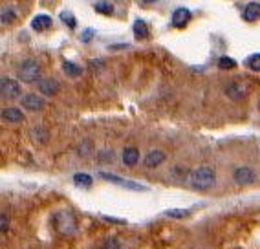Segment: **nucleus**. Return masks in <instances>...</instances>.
<instances>
[{
	"mask_svg": "<svg viewBox=\"0 0 260 249\" xmlns=\"http://www.w3.org/2000/svg\"><path fill=\"white\" fill-rule=\"evenodd\" d=\"M247 66H249V70H253V72H260V53L251 55L249 59H247Z\"/></svg>",
	"mask_w": 260,
	"mask_h": 249,
	"instance_id": "nucleus-22",
	"label": "nucleus"
},
{
	"mask_svg": "<svg viewBox=\"0 0 260 249\" xmlns=\"http://www.w3.org/2000/svg\"><path fill=\"white\" fill-rule=\"evenodd\" d=\"M74 183L79 185V187H90V185H92V176L84 174V172H79V174L74 176Z\"/></svg>",
	"mask_w": 260,
	"mask_h": 249,
	"instance_id": "nucleus-19",
	"label": "nucleus"
},
{
	"mask_svg": "<svg viewBox=\"0 0 260 249\" xmlns=\"http://www.w3.org/2000/svg\"><path fill=\"white\" fill-rule=\"evenodd\" d=\"M138 162H140V150L136 147H126L123 150V163L128 167H134Z\"/></svg>",
	"mask_w": 260,
	"mask_h": 249,
	"instance_id": "nucleus-14",
	"label": "nucleus"
},
{
	"mask_svg": "<svg viewBox=\"0 0 260 249\" xmlns=\"http://www.w3.org/2000/svg\"><path fill=\"white\" fill-rule=\"evenodd\" d=\"M103 249H121L119 240H116V238L105 240V244H103Z\"/></svg>",
	"mask_w": 260,
	"mask_h": 249,
	"instance_id": "nucleus-24",
	"label": "nucleus"
},
{
	"mask_svg": "<svg viewBox=\"0 0 260 249\" xmlns=\"http://www.w3.org/2000/svg\"><path fill=\"white\" fill-rule=\"evenodd\" d=\"M165 158L167 156H165V152H161V150H150V152L145 156L143 165L147 167V169H156V167L165 162Z\"/></svg>",
	"mask_w": 260,
	"mask_h": 249,
	"instance_id": "nucleus-10",
	"label": "nucleus"
},
{
	"mask_svg": "<svg viewBox=\"0 0 260 249\" xmlns=\"http://www.w3.org/2000/svg\"><path fill=\"white\" fill-rule=\"evenodd\" d=\"M15 17H17V13H15L13 10H2V26H6V24H11L15 20Z\"/></svg>",
	"mask_w": 260,
	"mask_h": 249,
	"instance_id": "nucleus-23",
	"label": "nucleus"
},
{
	"mask_svg": "<svg viewBox=\"0 0 260 249\" xmlns=\"http://www.w3.org/2000/svg\"><path fill=\"white\" fill-rule=\"evenodd\" d=\"M190 20V11L187 8H178L174 13H172V26L178 29L185 28Z\"/></svg>",
	"mask_w": 260,
	"mask_h": 249,
	"instance_id": "nucleus-8",
	"label": "nucleus"
},
{
	"mask_svg": "<svg viewBox=\"0 0 260 249\" xmlns=\"http://www.w3.org/2000/svg\"><path fill=\"white\" fill-rule=\"evenodd\" d=\"M8 227H10V218H8V214H6V212H2V214H0V231H2V233H6V231H8Z\"/></svg>",
	"mask_w": 260,
	"mask_h": 249,
	"instance_id": "nucleus-25",
	"label": "nucleus"
},
{
	"mask_svg": "<svg viewBox=\"0 0 260 249\" xmlns=\"http://www.w3.org/2000/svg\"><path fill=\"white\" fill-rule=\"evenodd\" d=\"M20 84L10 77H2L0 81V94H2V99H19L20 97Z\"/></svg>",
	"mask_w": 260,
	"mask_h": 249,
	"instance_id": "nucleus-4",
	"label": "nucleus"
},
{
	"mask_svg": "<svg viewBox=\"0 0 260 249\" xmlns=\"http://www.w3.org/2000/svg\"><path fill=\"white\" fill-rule=\"evenodd\" d=\"M62 70H64V74L70 75V77H79L81 72H83L79 66L74 65V63H70V60H64V63H62Z\"/></svg>",
	"mask_w": 260,
	"mask_h": 249,
	"instance_id": "nucleus-17",
	"label": "nucleus"
},
{
	"mask_svg": "<svg viewBox=\"0 0 260 249\" xmlns=\"http://www.w3.org/2000/svg\"><path fill=\"white\" fill-rule=\"evenodd\" d=\"M2 119L8 121V123H22L24 114L19 108H4L2 110Z\"/></svg>",
	"mask_w": 260,
	"mask_h": 249,
	"instance_id": "nucleus-13",
	"label": "nucleus"
},
{
	"mask_svg": "<svg viewBox=\"0 0 260 249\" xmlns=\"http://www.w3.org/2000/svg\"><path fill=\"white\" fill-rule=\"evenodd\" d=\"M22 106L26 108V110L39 112L44 108V99H42L41 96H35V94H28V96H24Z\"/></svg>",
	"mask_w": 260,
	"mask_h": 249,
	"instance_id": "nucleus-9",
	"label": "nucleus"
},
{
	"mask_svg": "<svg viewBox=\"0 0 260 249\" xmlns=\"http://www.w3.org/2000/svg\"><path fill=\"white\" fill-rule=\"evenodd\" d=\"M93 10L98 11V13H103V15H112L114 13V6H112L110 2H107V0H99V2H95Z\"/></svg>",
	"mask_w": 260,
	"mask_h": 249,
	"instance_id": "nucleus-18",
	"label": "nucleus"
},
{
	"mask_svg": "<svg viewBox=\"0 0 260 249\" xmlns=\"http://www.w3.org/2000/svg\"><path fill=\"white\" fill-rule=\"evenodd\" d=\"M233 178H235V181L238 185H249L256 180V174L249 167H238L237 171L233 172Z\"/></svg>",
	"mask_w": 260,
	"mask_h": 249,
	"instance_id": "nucleus-7",
	"label": "nucleus"
},
{
	"mask_svg": "<svg viewBox=\"0 0 260 249\" xmlns=\"http://www.w3.org/2000/svg\"><path fill=\"white\" fill-rule=\"evenodd\" d=\"M39 90H41L44 96H55L59 92V83H57L55 79H42L39 81Z\"/></svg>",
	"mask_w": 260,
	"mask_h": 249,
	"instance_id": "nucleus-11",
	"label": "nucleus"
},
{
	"mask_svg": "<svg viewBox=\"0 0 260 249\" xmlns=\"http://www.w3.org/2000/svg\"><path fill=\"white\" fill-rule=\"evenodd\" d=\"M31 28L35 32H44V29L51 28V17H48V15H37L31 20Z\"/></svg>",
	"mask_w": 260,
	"mask_h": 249,
	"instance_id": "nucleus-15",
	"label": "nucleus"
},
{
	"mask_svg": "<svg viewBox=\"0 0 260 249\" xmlns=\"http://www.w3.org/2000/svg\"><path fill=\"white\" fill-rule=\"evenodd\" d=\"M107 222H112V224H125V220H117V218H112V216H105Z\"/></svg>",
	"mask_w": 260,
	"mask_h": 249,
	"instance_id": "nucleus-29",
	"label": "nucleus"
},
{
	"mask_svg": "<svg viewBox=\"0 0 260 249\" xmlns=\"http://www.w3.org/2000/svg\"><path fill=\"white\" fill-rule=\"evenodd\" d=\"M53 224H55V229L62 235H72L75 229H77V224H75V218L68 212H59L55 218H53Z\"/></svg>",
	"mask_w": 260,
	"mask_h": 249,
	"instance_id": "nucleus-3",
	"label": "nucleus"
},
{
	"mask_svg": "<svg viewBox=\"0 0 260 249\" xmlns=\"http://www.w3.org/2000/svg\"><path fill=\"white\" fill-rule=\"evenodd\" d=\"M218 66L222 70H233V68H237V60L231 59V57H220Z\"/></svg>",
	"mask_w": 260,
	"mask_h": 249,
	"instance_id": "nucleus-20",
	"label": "nucleus"
},
{
	"mask_svg": "<svg viewBox=\"0 0 260 249\" xmlns=\"http://www.w3.org/2000/svg\"><path fill=\"white\" fill-rule=\"evenodd\" d=\"M244 19L247 22H255L260 19V2H249L244 10Z\"/></svg>",
	"mask_w": 260,
	"mask_h": 249,
	"instance_id": "nucleus-12",
	"label": "nucleus"
},
{
	"mask_svg": "<svg viewBox=\"0 0 260 249\" xmlns=\"http://www.w3.org/2000/svg\"><path fill=\"white\" fill-rule=\"evenodd\" d=\"M189 181L194 189H200V191L211 189L216 183V172L211 167H198L196 171L190 172Z\"/></svg>",
	"mask_w": 260,
	"mask_h": 249,
	"instance_id": "nucleus-1",
	"label": "nucleus"
},
{
	"mask_svg": "<svg viewBox=\"0 0 260 249\" xmlns=\"http://www.w3.org/2000/svg\"><path fill=\"white\" fill-rule=\"evenodd\" d=\"M225 96L233 101H240L244 97L247 96V84L244 83H238V81H233L225 86Z\"/></svg>",
	"mask_w": 260,
	"mask_h": 249,
	"instance_id": "nucleus-6",
	"label": "nucleus"
},
{
	"mask_svg": "<svg viewBox=\"0 0 260 249\" xmlns=\"http://www.w3.org/2000/svg\"><path fill=\"white\" fill-rule=\"evenodd\" d=\"M101 178L103 180H107V181H112V183H116V185H121V187H125V189H130V191H147L145 185L125 180V178H119V176L108 174V172H101Z\"/></svg>",
	"mask_w": 260,
	"mask_h": 249,
	"instance_id": "nucleus-5",
	"label": "nucleus"
},
{
	"mask_svg": "<svg viewBox=\"0 0 260 249\" xmlns=\"http://www.w3.org/2000/svg\"><path fill=\"white\" fill-rule=\"evenodd\" d=\"M165 214L171 218H187L190 214V211H187V209H169Z\"/></svg>",
	"mask_w": 260,
	"mask_h": 249,
	"instance_id": "nucleus-21",
	"label": "nucleus"
},
{
	"mask_svg": "<svg viewBox=\"0 0 260 249\" xmlns=\"http://www.w3.org/2000/svg\"><path fill=\"white\" fill-rule=\"evenodd\" d=\"M134 35L138 41H143V39L149 37V26H147V22L145 20H136L134 22Z\"/></svg>",
	"mask_w": 260,
	"mask_h": 249,
	"instance_id": "nucleus-16",
	"label": "nucleus"
},
{
	"mask_svg": "<svg viewBox=\"0 0 260 249\" xmlns=\"http://www.w3.org/2000/svg\"><path fill=\"white\" fill-rule=\"evenodd\" d=\"M33 134V138H37L39 141H46V132H44V130H41V129H35L31 132Z\"/></svg>",
	"mask_w": 260,
	"mask_h": 249,
	"instance_id": "nucleus-27",
	"label": "nucleus"
},
{
	"mask_svg": "<svg viewBox=\"0 0 260 249\" xmlns=\"http://www.w3.org/2000/svg\"><path fill=\"white\" fill-rule=\"evenodd\" d=\"M19 77L22 83H35L41 79V65L35 59H26L19 66Z\"/></svg>",
	"mask_w": 260,
	"mask_h": 249,
	"instance_id": "nucleus-2",
	"label": "nucleus"
},
{
	"mask_svg": "<svg viewBox=\"0 0 260 249\" xmlns=\"http://www.w3.org/2000/svg\"><path fill=\"white\" fill-rule=\"evenodd\" d=\"M93 33H95V32H93V29H86V32L83 33V37H81V39H83V41H88V39L92 37Z\"/></svg>",
	"mask_w": 260,
	"mask_h": 249,
	"instance_id": "nucleus-28",
	"label": "nucleus"
},
{
	"mask_svg": "<svg viewBox=\"0 0 260 249\" xmlns=\"http://www.w3.org/2000/svg\"><path fill=\"white\" fill-rule=\"evenodd\" d=\"M60 19H62V22L68 24V28H75V19L72 13H62L60 15Z\"/></svg>",
	"mask_w": 260,
	"mask_h": 249,
	"instance_id": "nucleus-26",
	"label": "nucleus"
},
{
	"mask_svg": "<svg viewBox=\"0 0 260 249\" xmlns=\"http://www.w3.org/2000/svg\"><path fill=\"white\" fill-rule=\"evenodd\" d=\"M143 2H156V0H143Z\"/></svg>",
	"mask_w": 260,
	"mask_h": 249,
	"instance_id": "nucleus-30",
	"label": "nucleus"
}]
</instances>
